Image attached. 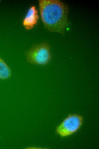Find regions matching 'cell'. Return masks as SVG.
Returning <instances> with one entry per match:
<instances>
[{
	"instance_id": "5b68a950",
	"label": "cell",
	"mask_w": 99,
	"mask_h": 149,
	"mask_svg": "<svg viewBox=\"0 0 99 149\" xmlns=\"http://www.w3.org/2000/svg\"><path fill=\"white\" fill-rule=\"evenodd\" d=\"M11 75V69L0 56V79H6L9 78Z\"/></svg>"
},
{
	"instance_id": "6da1fadb",
	"label": "cell",
	"mask_w": 99,
	"mask_h": 149,
	"mask_svg": "<svg viewBox=\"0 0 99 149\" xmlns=\"http://www.w3.org/2000/svg\"><path fill=\"white\" fill-rule=\"evenodd\" d=\"M39 5L45 28L52 32L63 35L68 24V7L59 0H39Z\"/></svg>"
},
{
	"instance_id": "277c9868",
	"label": "cell",
	"mask_w": 99,
	"mask_h": 149,
	"mask_svg": "<svg viewBox=\"0 0 99 149\" xmlns=\"http://www.w3.org/2000/svg\"><path fill=\"white\" fill-rule=\"evenodd\" d=\"M39 18L35 6H31L28 9L22 21V25L27 30L32 29L37 24Z\"/></svg>"
},
{
	"instance_id": "3957f363",
	"label": "cell",
	"mask_w": 99,
	"mask_h": 149,
	"mask_svg": "<svg viewBox=\"0 0 99 149\" xmlns=\"http://www.w3.org/2000/svg\"><path fill=\"white\" fill-rule=\"evenodd\" d=\"M83 120V117L79 115H70L57 127L56 132L62 137L69 136L79 129Z\"/></svg>"
},
{
	"instance_id": "7a4b0ae2",
	"label": "cell",
	"mask_w": 99,
	"mask_h": 149,
	"mask_svg": "<svg viewBox=\"0 0 99 149\" xmlns=\"http://www.w3.org/2000/svg\"><path fill=\"white\" fill-rule=\"evenodd\" d=\"M50 45L47 42L34 45L24 55L27 61L34 64L45 65L50 61L51 55Z\"/></svg>"
}]
</instances>
